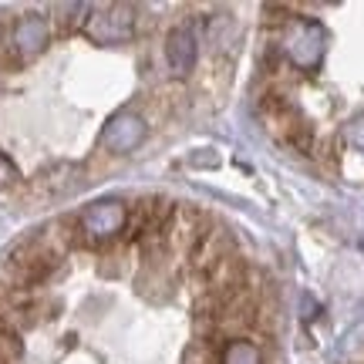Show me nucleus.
Segmentation results:
<instances>
[{"label": "nucleus", "instance_id": "f257e3e1", "mask_svg": "<svg viewBox=\"0 0 364 364\" xmlns=\"http://www.w3.org/2000/svg\"><path fill=\"white\" fill-rule=\"evenodd\" d=\"M61 267H65V260H58L38 236H27V240H21V243L4 257V263H0V284L17 287V290H34V294H38L41 287L48 284Z\"/></svg>", "mask_w": 364, "mask_h": 364}, {"label": "nucleus", "instance_id": "9d476101", "mask_svg": "<svg viewBox=\"0 0 364 364\" xmlns=\"http://www.w3.org/2000/svg\"><path fill=\"white\" fill-rule=\"evenodd\" d=\"M0 364H11V361H4V358H0Z\"/></svg>", "mask_w": 364, "mask_h": 364}, {"label": "nucleus", "instance_id": "39448f33", "mask_svg": "<svg viewBox=\"0 0 364 364\" xmlns=\"http://www.w3.org/2000/svg\"><path fill=\"white\" fill-rule=\"evenodd\" d=\"M166 58H169L172 75H186V71L193 68V61H196V38H193V31H186V27L172 31L169 41H166Z\"/></svg>", "mask_w": 364, "mask_h": 364}, {"label": "nucleus", "instance_id": "423d86ee", "mask_svg": "<svg viewBox=\"0 0 364 364\" xmlns=\"http://www.w3.org/2000/svg\"><path fill=\"white\" fill-rule=\"evenodd\" d=\"M44 41H48V24L38 21V17H24V21L17 24V31H14V44H17L24 54L41 51Z\"/></svg>", "mask_w": 364, "mask_h": 364}, {"label": "nucleus", "instance_id": "6e6552de", "mask_svg": "<svg viewBox=\"0 0 364 364\" xmlns=\"http://www.w3.org/2000/svg\"><path fill=\"white\" fill-rule=\"evenodd\" d=\"M223 364H263L260 348H257V344H250V341L223 344Z\"/></svg>", "mask_w": 364, "mask_h": 364}, {"label": "nucleus", "instance_id": "1a4fd4ad", "mask_svg": "<svg viewBox=\"0 0 364 364\" xmlns=\"http://www.w3.org/2000/svg\"><path fill=\"white\" fill-rule=\"evenodd\" d=\"M24 354V344H21V334L14 331V327H7V324H0V358L4 361H17Z\"/></svg>", "mask_w": 364, "mask_h": 364}, {"label": "nucleus", "instance_id": "20e7f679", "mask_svg": "<svg viewBox=\"0 0 364 364\" xmlns=\"http://www.w3.org/2000/svg\"><path fill=\"white\" fill-rule=\"evenodd\" d=\"M142 139H145V122L139 115H132V112L115 115L105 125V135H102V142L108 152H129V149H135Z\"/></svg>", "mask_w": 364, "mask_h": 364}, {"label": "nucleus", "instance_id": "0eeeda50", "mask_svg": "<svg viewBox=\"0 0 364 364\" xmlns=\"http://www.w3.org/2000/svg\"><path fill=\"white\" fill-rule=\"evenodd\" d=\"M182 364H223V344L193 341V344L182 351Z\"/></svg>", "mask_w": 364, "mask_h": 364}, {"label": "nucleus", "instance_id": "7ed1b4c3", "mask_svg": "<svg viewBox=\"0 0 364 364\" xmlns=\"http://www.w3.org/2000/svg\"><path fill=\"white\" fill-rule=\"evenodd\" d=\"M230 253H236L230 230H223V226H216V223H213L206 233L196 240V247L189 250V267H193L196 277H203V273L213 270L220 260H226Z\"/></svg>", "mask_w": 364, "mask_h": 364}, {"label": "nucleus", "instance_id": "f03ea898", "mask_svg": "<svg viewBox=\"0 0 364 364\" xmlns=\"http://www.w3.org/2000/svg\"><path fill=\"white\" fill-rule=\"evenodd\" d=\"M125 220H129V203H122V199H105V203L88 206L78 216L81 236H85V247L108 250L112 243H122Z\"/></svg>", "mask_w": 364, "mask_h": 364}]
</instances>
